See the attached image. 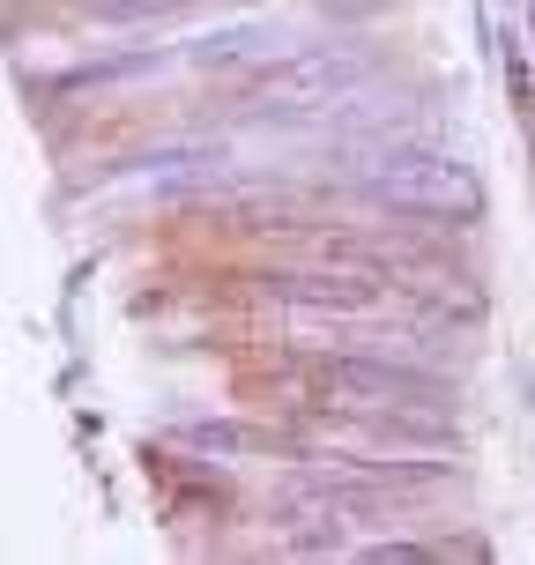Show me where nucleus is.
Returning <instances> with one entry per match:
<instances>
[{
    "label": "nucleus",
    "mask_w": 535,
    "mask_h": 565,
    "mask_svg": "<svg viewBox=\"0 0 535 565\" xmlns=\"http://www.w3.org/2000/svg\"><path fill=\"white\" fill-rule=\"evenodd\" d=\"M268 45V30H216V38H201L194 45V67H231V60H246Z\"/></svg>",
    "instance_id": "4"
},
{
    "label": "nucleus",
    "mask_w": 535,
    "mask_h": 565,
    "mask_svg": "<svg viewBox=\"0 0 535 565\" xmlns=\"http://www.w3.org/2000/svg\"><path fill=\"white\" fill-rule=\"evenodd\" d=\"M194 439L216 447V454H268V447H282L276 431H246V424H194Z\"/></svg>",
    "instance_id": "5"
},
{
    "label": "nucleus",
    "mask_w": 535,
    "mask_h": 565,
    "mask_svg": "<svg viewBox=\"0 0 535 565\" xmlns=\"http://www.w3.org/2000/svg\"><path fill=\"white\" fill-rule=\"evenodd\" d=\"M372 75L365 53H350V45H306V53H276L268 67L246 75V105L254 113H282V119H306L320 105H335L350 89Z\"/></svg>",
    "instance_id": "1"
},
{
    "label": "nucleus",
    "mask_w": 535,
    "mask_h": 565,
    "mask_svg": "<svg viewBox=\"0 0 535 565\" xmlns=\"http://www.w3.org/2000/svg\"><path fill=\"white\" fill-rule=\"evenodd\" d=\"M320 395H335V409H453V380L447 372L402 365V358H365V350H342L312 365Z\"/></svg>",
    "instance_id": "2"
},
{
    "label": "nucleus",
    "mask_w": 535,
    "mask_h": 565,
    "mask_svg": "<svg viewBox=\"0 0 535 565\" xmlns=\"http://www.w3.org/2000/svg\"><path fill=\"white\" fill-rule=\"evenodd\" d=\"M260 282H268V298H282L298 312H357V320L395 298V282H379L372 268H350V260H335V268H276Z\"/></svg>",
    "instance_id": "3"
},
{
    "label": "nucleus",
    "mask_w": 535,
    "mask_h": 565,
    "mask_svg": "<svg viewBox=\"0 0 535 565\" xmlns=\"http://www.w3.org/2000/svg\"><path fill=\"white\" fill-rule=\"evenodd\" d=\"M179 8H186V0H89L97 23H164Z\"/></svg>",
    "instance_id": "6"
}]
</instances>
